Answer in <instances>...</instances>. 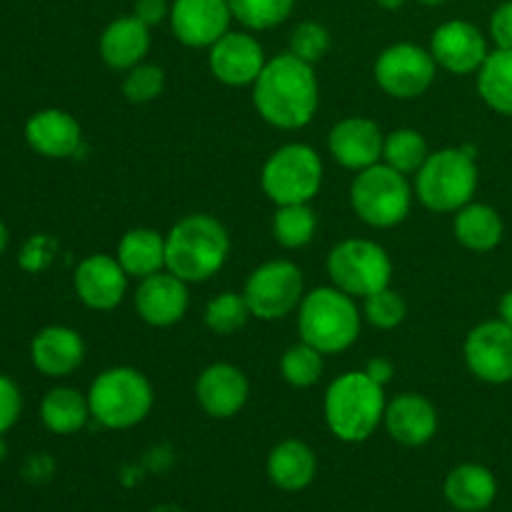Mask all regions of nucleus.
<instances>
[{
	"mask_svg": "<svg viewBox=\"0 0 512 512\" xmlns=\"http://www.w3.org/2000/svg\"><path fill=\"white\" fill-rule=\"evenodd\" d=\"M253 105L260 118L278 130H300L315 118L320 88L313 65L280 53L265 63L253 83Z\"/></svg>",
	"mask_w": 512,
	"mask_h": 512,
	"instance_id": "1",
	"label": "nucleus"
},
{
	"mask_svg": "<svg viewBox=\"0 0 512 512\" xmlns=\"http://www.w3.org/2000/svg\"><path fill=\"white\" fill-rule=\"evenodd\" d=\"M230 255V235L218 218L190 213L165 233V270L185 283H205L223 270Z\"/></svg>",
	"mask_w": 512,
	"mask_h": 512,
	"instance_id": "2",
	"label": "nucleus"
},
{
	"mask_svg": "<svg viewBox=\"0 0 512 512\" xmlns=\"http://www.w3.org/2000/svg\"><path fill=\"white\" fill-rule=\"evenodd\" d=\"M385 388L365 370H348L328 385L323 398L325 425L340 443H365L383 425Z\"/></svg>",
	"mask_w": 512,
	"mask_h": 512,
	"instance_id": "3",
	"label": "nucleus"
},
{
	"mask_svg": "<svg viewBox=\"0 0 512 512\" xmlns=\"http://www.w3.org/2000/svg\"><path fill=\"white\" fill-rule=\"evenodd\" d=\"M363 328V310L355 298L335 285L315 288L305 293L298 308L300 340L313 345L323 355H338L353 348Z\"/></svg>",
	"mask_w": 512,
	"mask_h": 512,
	"instance_id": "4",
	"label": "nucleus"
},
{
	"mask_svg": "<svg viewBox=\"0 0 512 512\" xmlns=\"http://www.w3.org/2000/svg\"><path fill=\"white\" fill-rule=\"evenodd\" d=\"M90 415L108 430H130L143 423L155 403V393L145 373L130 365L108 368L90 383Z\"/></svg>",
	"mask_w": 512,
	"mask_h": 512,
	"instance_id": "5",
	"label": "nucleus"
},
{
	"mask_svg": "<svg viewBox=\"0 0 512 512\" xmlns=\"http://www.w3.org/2000/svg\"><path fill=\"white\" fill-rule=\"evenodd\" d=\"M415 198L433 213H458L478 190V165L468 148H443L428 155L415 173Z\"/></svg>",
	"mask_w": 512,
	"mask_h": 512,
	"instance_id": "6",
	"label": "nucleus"
},
{
	"mask_svg": "<svg viewBox=\"0 0 512 512\" xmlns=\"http://www.w3.org/2000/svg\"><path fill=\"white\" fill-rule=\"evenodd\" d=\"M415 188L408 175L388 163H375L360 170L350 183V205L365 225L378 230L395 228L413 210Z\"/></svg>",
	"mask_w": 512,
	"mask_h": 512,
	"instance_id": "7",
	"label": "nucleus"
},
{
	"mask_svg": "<svg viewBox=\"0 0 512 512\" xmlns=\"http://www.w3.org/2000/svg\"><path fill=\"white\" fill-rule=\"evenodd\" d=\"M260 188L275 205L313 203L323 188V160L305 143L283 145L263 163Z\"/></svg>",
	"mask_w": 512,
	"mask_h": 512,
	"instance_id": "8",
	"label": "nucleus"
},
{
	"mask_svg": "<svg viewBox=\"0 0 512 512\" xmlns=\"http://www.w3.org/2000/svg\"><path fill=\"white\" fill-rule=\"evenodd\" d=\"M325 270L335 288L348 293L350 298L363 300L388 288L393 278V260L375 240L348 238L330 250Z\"/></svg>",
	"mask_w": 512,
	"mask_h": 512,
	"instance_id": "9",
	"label": "nucleus"
},
{
	"mask_svg": "<svg viewBox=\"0 0 512 512\" xmlns=\"http://www.w3.org/2000/svg\"><path fill=\"white\" fill-rule=\"evenodd\" d=\"M243 298L253 318L265 323L288 318L305 298L303 270L290 260H268L248 275Z\"/></svg>",
	"mask_w": 512,
	"mask_h": 512,
	"instance_id": "10",
	"label": "nucleus"
},
{
	"mask_svg": "<svg viewBox=\"0 0 512 512\" xmlns=\"http://www.w3.org/2000/svg\"><path fill=\"white\" fill-rule=\"evenodd\" d=\"M375 83L395 100H415L425 95L438 75V63L430 50L415 43L388 45L375 60Z\"/></svg>",
	"mask_w": 512,
	"mask_h": 512,
	"instance_id": "11",
	"label": "nucleus"
},
{
	"mask_svg": "<svg viewBox=\"0 0 512 512\" xmlns=\"http://www.w3.org/2000/svg\"><path fill=\"white\" fill-rule=\"evenodd\" d=\"M463 358L480 383H512V328L500 318L475 325L463 343Z\"/></svg>",
	"mask_w": 512,
	"mask_h": 512,
	"instance_id": "12",
	"label": "nucleus"
},
{
	"mask_svg": "<svg viewBox=\"0 0 512 512\" xmlns=\"http://www.w3.org/2000/svg\"><path fill=\"white\" fill-rule=\"evenodd\" d=\"M265 50L258 38L243 30H228L218 43L208 48V68L218 83L228 88H245L258 80L263 73Z\"/></svg>",
	"mask_w": 512,
	"mask_h": 512,
	"instance_id": "13",
	"label": "nucleus"
},
{
	"mask_svg": "<svg viewBox=\"0 0 512 512\" xmlns=\"http://www.w3.org/2000/svg\"><path fill=\"white\" fill-rule=\"evenodd\" d=\"M428 50L438 68L453 75L478 73L490 55L485 35L480 33L478 25L468 23V20H448V23L438 25Z\"/></svg>",
	"mask_w": 512,
	"mask_h": 512,
	"instance_id": "14",
	"label": "nucleus"
},
{
	"mask_svg": "<svg viewBox=\"0 0 512 512\" xmlns=\"http://www.w3.org/2000/svg\"><path fill=\"white\" fill-rule=\"evenodd\" d=\"M168 20L180 43L210 48L228 33L235 18L228 0H173Z\"/></svg>",
	"mask_w": 512,
	"mask_h": 512,
	"instance_id": "15",
	"label": "nucleus"
},
{
	"mask_svg": "<svg viewBox=\"0 0 512 512\" xmlns=\"http://www.w3.org/2000/svg\"><path fill=\"white\" fill-rule=\"evenodd\" d=\"M73 288L85 308L108 313L123 303L128 293V273L113 255L93 253L75 268Z\"/></svg>",
	"mask_w": 512,
	"mask_h": 512,
	"instance_id": "16",
	"label": "nucleus"
},
{
	"mask_svg": "<svg viewBox=\"0 0 512 512\" xmlns=\"http://www.w3.org/2000/svg\"><path fill=\"white\" fill-rule=\"evenodd\" d=\"M383 145L385 135L380 125L370 118H360V115L343 118L328 133L330 158L355 173L375 163H383Z\"/></svg>",
	"mask_w": 512,
	"mask_h": 512,
	"instance_id": "17",
	"label": "nucleus"
},
{
	"mask_svg": "<svg viewBox=\"0 0 512 512\" xmlns=\"http://www.w3.org/2000/svg\"><path fill=\"white\" fill-rule=\"evenodd\" d=\"M190 308L188 283L170 270L148 275L135 290V310L140 320L153 328H173L185 318Z\"/></svg>",
	"mask_w": 512,
	"mask_h": 512,
	"instance_id": "18",
	"label": "nucleus"
},
{
	"mask_svg": "<svg viewBox=\"0 0 512 512\" xmlns=\"http://www.w3.org/2000/svg\"><path fill=\"white\" fill-rule=\"evenodd\" d=\"M195 398L205 415L215 420L235 418L250 398L248 375L230 363H213L195 380Z\"/></svg>",
	"mask_w": 512,
	"mask_h": 512,
	"instance_id": "19",
	"label": "nucleus"
},
{
	"mask_svg": "<svg viewBox=\"0 0 512 512\" xmlns=\"http://www.w3.org/2000/svg\"><path fill=\"white\" fill-rule=\"evenodd\" d=\"M385 430L405 448H423L438 433V410L425 395L400 393L385 408Z\"/></svg>",
	"mask_w": 512,
	"mask_h": 512,
	"instance_id": "20",
	"label": "nucleus"
},
{
	"mask_svg": "<svg viewBox=\"0 0 512 512\" xmlns=\"http://www.w3.org/2000/svg\"><path fill=\"white\" fill-rule=\"evenodd\" d=\"M30 360L45 378H68L85 360L83 335L68 325H48L35 333L30 343Z\"/></svg>",
	"mask_w": 512,
	"mask_h": 512,
	"instance_id": "21",
	"label": "nucleus"
},
{
	"mask_svg": "<svg viewBox=\"0 0 512 512\" xmlns=\"http://www.w3.org/2000/svg\"><path fill=\"white\" fill-rule=\"evenodd\" d=\"M25 140L38 155L50 160L73 158L83 143V128L78 120L60 108L38 110L25 123Z\"/></svg>",
	"mask_w": 512,
	"mask_h": 512,
	"instance_id": "22",
	"label": "nucleus"
},
{
	"mask_svg": "<svg viewBox=\"0 0 512 512\" xmlns=\"http://www.w3.org/2000/svg\"><path fill=\"white\" fill-rule=\"evenodd\" d=\"M100 58L110 70H130L145 60L150 50V28L135 15H123L105 25L100 35Z\"/></svg>",
	"mask_w": 512,
	"mask_h": 512,
	"instance_id": "23",
	"label": "nucleus"
},
{
	"mask_svg": "<svg viewBox=\"0 0 512 512\" xmlns=\"http://www.w3.org/2000/svg\"><path fill=\"white\" fill-rule=\"evenodd\" d=\"M318 475V458L303 440H283L268 455V478L285 493H300L313 485Z\"/></svg>",
	"mask_w": 512,
	"mask_h": 512,
	"instance_id": "24",
	"label": "nucleus"
},
{
	"mask_svg": "<svg viewBox=\"0 0 512 512\" xmlns=\"http://www.w3.org/2000/svg\"><path fill=\"white\" fill-rule=\"evenodd\" d=\"M445 500L460 512H483L498 498V480L485 465L463 463L445 478Z\"/></svg>",
	"mask_w": 512,
	"mask_h": 512,
	"instance_id": "25",
	"label": "nucleus"
},
{
	"mask_svg": "<svg viewBox=\"0 0 512 512\" xmlns=\"http://www.w3.org/2000/svg\"><path fill=\"white\" fill-rule=\"evenodd\" d=\"M455 240L465 250L473 253H490L503 243L505 223L493 205L485 203H468L455 213L453 220Z\"/></svg>",
	"mask_w": 512,
	"mask_h": 512,
	"instance_id": "26",
	"label": "nucleus"
},
{
	"mask_svg": "<svg viewBox=\"0 0 512 512\" xmlns=\"http://www.w3.org/2000/svg\"><path fill=\"white\" fill-rule=\"evenodd\" d=\"M118 263L128 278L143 280L165 270V235L153 228H133L120 238Z\"/></svg>",
	"mask_w": 512,
	"mask_h": 512,
	"instance_id": "27",
	"label": "nucleus"
},
{
	"mask_svg": "<svg viewBox=\"0 0 512 512\" xmlns=\"http://www.w3.org/2000/svg\"><path fill=\"white\" fill-rule=\"evenodd\" d=\"M90 418L93 415H90L88 395H83L75 388H68V385L48 390L43 403H40V420L55 435L78 433V430L88 425Z\"/></svg>",
	"mask_w": 512,
	"mask_h": 512,
	"instance_id": "28",
	"label": "nucleus"
},
{
	"mask_svg": "<svg viewBox=\"0 0 512 512\" xmlns=\"http://www.w3.org/2000/svg\"><path fill=\"white\" fill-rule=\"evenodd\" d=\"M478 95L490 110L512 118V50L495 48L478 70Z\"/></svg>",
	"mask_w": 512,
	"mask_h": 512,
	"instance_id": "29",
	"label": "nucleus"
},
{
	"mask_svg": "<svg viewBox=\"0 0 512 512\" xmlns=\"http://www.w3.org/2000/svg\"><path fill=\"white\" fill-rule=\"evenodd\" d=\"M318 230V215L310 203L278 205L273 215V238L288 250H300L313 243Z\"/></svg>",
	"mask_w": 512,
	"mask_h": 512,
	"instance_id": "30",
	"label": "nucleus"
},
{
	"mask_svg": "<svg viewBox=\"0 0 512 512\" xmlns=\"http://www.w3.org/2000/svg\"><path fill=\"white\" fill-rule=\"evenodd\" d=\"M428 155H430L428 140L423 138L420 130L398 128L393 130V133L385 135L383 163H388L390 168H395L398 173L415 175L420 168H423Z\"/></svg>",
	"mask_w": 512,
	"mask_h": 512,
	"instance_id": "31",
	"label": "nucleus"
},
{
	"mask_svg": "<svg viewBox=\"0 0 512 512\" xmlns=\"http://www.w3.org/2000/svg\"><path fill=\"white\" fill-rule=\"evenodd\" d=\"M325 355L320 350H315L313 345L308 343H295L290 345L288 350L283 353L280 358V375L288 385L293 388L305 390V388H313L320 378H323V370H325Z\"/></svg>",
	"mask_w": 512,
	"mask_h": 512,
	"instance_id": "32",
	"label": "nucleus"
},
{
	"mask_svg": "<svg viewBox=\"0 0 512 512\" xmlns=\"http://www.w3.org/2000/svg\"><path fill=\"white\" fill-rule=\"evenodd\" d=\"M203 318H205V325H208L210 333L233 335L248 325V320L253 318V313H250L243 293L225 290V293L215 295V298L205 305Z\"/></svg>",
	"mask_w": 512,
	"mask_h": 512,
	"instance_id": "33",
	"label": "nucleus"
},
{
	"mask_svg": "<svg viewBox=\"0 0 512 512\" xmlns=\"http://www.w3.org/2000/svg\"><path fill=\"white\" fill-rule=\"evenodd\" d=\"M233 18L248 30H270L293 15L295 0H228Z\"/></svg>",
	"mask_w": 512,
	"mask_h": 512,
	"instance_id": "34",
	"label": "nucleus"
},
{
	"mask_svg": "<svg viewBox=\"0 0 512 512\" xmlns=\"http://www.w3.org/2000/svg\"><path fill=\"white\" fill-rule=\"evenodd\" d=\"M408 318V303L393 288H383L378 293L363 298V320H368L378 330H395Z\"/></svg>",
	"mask_w": 512,
	"mask_h": 512,
	"instance_id": "35",
	"label": "nucleus"
},
{
	"mask_svg": "<svg viewBox=\"0 0 512 512\" xmlns=\"http://www.w3.org/2000/svg\"><path fill=\"white\" fill-rule=\"evenodd\" d=\"M165 90V70L153 63H140L135 68L125 70L123 78V95L128 103L145 105L160 98Z\"/></svg>",
	"mask_w": 512,
	"mask_h": 512,
	"instance_id": "36",
	"label": "nucleus"
},
{
	"mask_svg": "<svg viewBox=\"0 0 512 512\" xmlns=\"http://www.w3.org/2000/svg\"><path fill=\"white\" fill-rule=\"evenodd\" d=\"M330 50V33L318 20H303L298 28L290 33V53L305 63L315 65L328 55Z\"/></svg>",
	"mask_w": 512,
	"mask_h": 512,
	"instance_id": "37",
	"label": "nucleus"
},
{
	"mask_svg": "<svg viewBox=\"0 0 512 512\" xmlns=\"http://www.w3.org/2000/svg\"><path fill=\"white\" fill-rule=\"evenodd\" d=\"M20 410H23V395H20V388L8 378V375L0 373V438L18 423Z\"/></svg>",
	"mask_w": 512,
	"mask_h": 512,
	"instance_id": "38",
	"label": "nucleus"
},
{
	"mask_svg": "<svg viewBox=\"0 0 512 512\" xmlns=\"http://www.w3.org/2000/svg\"><path fill=\"white\" fill-rule=\"evenodd\" d=\"M55 250V240H50L48 235H38V238L30 240L28 245L23 248V258H20V265L25 270H43L45 265L50 263Z\"/></svg>",
	"mask_w": 512,
	"mask_h": 512,
	"instance_id": "39",
	"label": "nucleus"
},
{
	"mask_svg": "<svg viewBox=\"0 0 512 512\" xmlns=\"http://www.w3.org/2000/svg\"><path fill=\"white\" fill-rule=\"evenodd\" d=\"M490 35L498 48L512 50V0L495 8L493 18H490Z\"/></svg>",
	"mask_w": 512,
	"mask_h": 512,
	"instance_id": "40",
	"label": "nucleus"
},
{
	"mask_svg": "<svg viewBox=\"0 0 512 512\" xmlns=\"http://www.w3.org/2000/svg\"><path fill=\"white\" fill-rule=\"evenodd\" d=\"M170 5L173 3H168V0H135L133 15L140 20V23L153 28V25L163 23V20L170 18Z\"/></svg>",
	"mask_w": 512,
	"mask_h": 512,
	"instance_id": "41",
	"label": "nucleus"
},
{
	"mask_svg": "<svg viewBox=\"0 0 512 512\" xmlns=\"http://www.w3.org/2000/svg\"><path fill=\"white\" fill-rule=\"evenodd\" d=\"M363 370L370 380H375V383L383 385V388L390 383V380H393V375H395L393 360L383 358V355H375V358H370L368 363H365Z\"/></svg>",
	"mask_w": 512,
	"mask_h": 512,
	"instance_id": "42",
	"label": "nucleus"
},
{
	"mask_svg": "<svg viewBox=\"0 0 512 512\" xmlns=\"http://www.w3.org/2000/svg\"><path fill=\"white\" fill-rule=\"evenodd\" d=\"M498 315H500V320H503L505 325H510V328H512V290H508V293L500 298Z\"/></svg>",
	"mask_w": 512,
	"mask_h": 512,
	"instance_id": "43",
	"label": "nucleus"
},
{
	"mask_svg": "<svg viewBox=\"0 0 512 512\" xmlns=\"http://www.w3.org/2000/svg\"><path fill=\"white\" fill-rule=\"evenodd\" d=\"M375 3L385 10H400L405 3H408V0H375Z\"/></svg>",
	"mask_w": 512,
	"mask_h": 512,
	"instance_id": "44",
	"label": "nucleus"
},
{
	"mask_svg": "<svg viewBox=\"0 0 512 512\" xmlns=\"http://www.w3.org/2000/svg\"><path fill=\"white\" fill-rule=\"evenodd\" d=\"M8 240H10L8 228H5V223H3V220H0V255H3L5 248H8Z\"/></svg>",
	"mask_w": 512,
	"mask_h": 512,
	"instance_id": "45",
	"label": "nucleus"
},
{
	"mask_svg": "<svg viewBox=\"0 0 512 512\" xmlns=\"http://www.w3.org/2000/svg\"><path fill=\"white\" fill-rule=\"evenodd\" d=\"M418 3L430 5V8H435V5H443V3H448V0H418Z\"/></svg>",
	"mask_w": 512,
	"mask_h": 512,
	"instance_id": "46",
	"label": "nucleus"
},
{
	"mask_svg": "<svg viewBox=\"0 0 512 512\" xmlns=\"http://www.w3.org/2000/svg\"><path fill=\"white\" fill-rule=\"evenodd\" d=\"M5 455V445H3V438H0V458Z\"/></svg>",
	"mask_w": 512,
	"mask_h": 512,
	"instance_id": "47",
	"label": "nucleus"
}]
</instances>
